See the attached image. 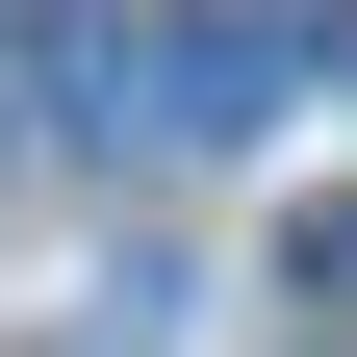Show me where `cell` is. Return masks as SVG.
Segmentation results:
<instances>
[{
    "mask_svg": "<svg viewBox=\"0 0 357 357\" xmlns=\"http://www.w3.org/2000/svg\"><path fill=\"white\" fill-rule=\"evenodd\" d=\"M306 52H332V0H178V26H102L77 52V128L102 153H255L306 102Z\"/></svg>",
    "mask_w": 357,
    "mask_h": 357,
    "instance_id": "6da1fadb",
    "label": "cell"
}]
</instances>
